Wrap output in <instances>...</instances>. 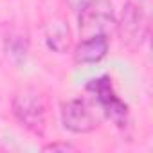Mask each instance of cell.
<instances>
[{
  "label": "cell",
  "mask_w": 153,
  "mask_h": 153,
  "mask_svg": "<svg viewBox=\"0 0 153 153\" xmlns=\"http://www.w3.org/2000/svg\"><path fill=\"white\" fill-rule=\"evenodd\" d=\"M67 2H68V6H70L74 11H79V9L87 4V0H67Z\"/></svg>",
  "instance_id": "9"
},
{
  "label": "cell",
  "mask_w": 153,
  "mask_h": 153,
  "mask_svg": "<svg viewBox=\"0 0 153 153\" xmlns=\"http://www.w3.org/2000/svg\"><path fill=\"white\" fill-rule=\"evenodd\" d=\"M45 149L49 151V149H52V151H56V149H63V151H67V149H74L70 144H49V146H45Z\"/></svg>",
  "instance_id": "8"
},
{
  "label": "cell",
  "mask_w": 153,
  "mask_h": 153,
  "mask_svg": "<svg viewBox=\"0 0 153 153\" xmlns=\"http://www.w3.org/2000/svg\"><path fill=\"white\" fill-rule=\"evenodd\" d=\"M88 92L94 94L96 101L99 103V108L105 115H108L112 121H115L119 126H123L128 119V106L115 96L112 79L108 76H101L97 79H92L88 83Z\"/></svg>",
  "instance_id": "5"
},
{
  "label": "cell",
  "mask_w": 153,
  "mask_h": 153,
  "mask_svg": "<svg viewBox=\"0 0 153 153\" xmlns=\"http://www.w3.org/2000/svg\"><path fill=\"white\" fill-rule=\"evenodd\" d=\"M117 25V33L119 38L123 42V45H126L128 49L135 51L142 45V42L146 40L148 34V16L142 11V7L139 4L128 2L123 9L121 20Z\"/></svg>",
  "instance_id": "4"
},
{
  "label": "cell",
  "mask_w": 153,
  "mask_h": 153,
  "mask_svg": "<svg viewBox=\"0 0 153 153\" xmlns=\"http://www.w3.org/2000/svg\"><path fill=\"white\" fill-rule=\"evenodd\" d=\"M108 52V36H90L83 38L74 49V61L88 65L101 61Z\"/></svg>",
  "instance_id": "6"
},
{
  "label": "cell",
  "mask_w": 153,
  "mask_h": 153,
  "mask_svg": "<svg viewBox=\"0 0 153 153\" xmlns=\"http://www.w3.org/2000/svg\"><path fill=\"white\" fill-rule=\"evenodd\" d=\"M13 114L22 126L42 135L45 130V105L42 96L33 88L20 90L13 99Z\"/></svg>",
  "instance_id": "2"
},
{
  "label": "cell",
  "mask_w": 153,
  "mask_h": 153,
  "mask_svg": "<svg viewBox=\"0 0 153 153\" xmlns=\"http://www.w3.org/2000/svg\"><path fill=\"white\" fill-rule=\"evenodd\" d=\"M45 42H47V47L54 52H67L68 47H70V34H68V29L63 22H51L47 27H45Z\"/></svg>",
  "instance_id": "7"
},
{
  "label": "cell",
  "mask_w": 153,
  "mask_h": 153,
  "mask_svg": "<svg viewBox=\"0 0 153 153\" xmlns=\"http://www.w3.org/2000/svg\"><path fill=\"white\" fill-rule=\"evenodd\" d=\"M115 24L112 0H87V4L79 9L81 40L90 36H108Z\"/></svg>",
  "instance_id": "1"
},
{
  "label": "cell",
  "mask_w": 153,
  "mask_h": 153,
  "mask_svg": "<svg viewBox=\"0 0 153 153\" xmlns=\"http://www.w3.org/2000/svg\"><path fill=\"white\" fill-rule=\"evenodd\" d=\"M99 110L87 99H70L61 106V123L72 133H88L101 124Z\"/></svg>",
  "instance_id": "3"
}]
</instances>
